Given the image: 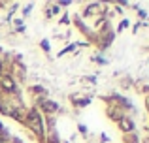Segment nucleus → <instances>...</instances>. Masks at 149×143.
Segmentation results:
<instances>
[{
    "label": "nucleus",
    "instance_id": "nucleus-9",
    "mask_svg": "<svg viewBox=\"0 0 149 143\" xmlns=\"http://www.w3.org/2000/svg\"><path fill=\"white\" fill-rule=\"evenodd\" d=\"M0 143H11V136L4 130V132H0Z\"/></svg>",
    "mask_w": 149,
    "mask_h": 143
},
{
    "label": "nucleus",
    "instance_id": "nucleus-8",
    "mask_svg": "<svg viewBox=\"0 0 149 143\" xmlns=\"http://www.w3.org/2000/svg\"><path fill=\"white\" fill-rule=\"evenodd\" d=\"M123 143H140V140H138V136H136V132L123 134Z\"/></svg>",
    "mask_w": 149,
    "mask_h": 143
},
{
    "label": "nucleus",
    "instance_id": "nucleus-19",
    "mask_svg": "<svg viewBox=\"0 0 149 143\" xmlns=\"http://www.w3.org/2000/svg\"><path fill=\"white\" fill-rule=\"evenodd\" d=\"M4 130H6V128H4V124H2V122H0V132H4Z\"/></svg>",
    "mask_w": 149,
    "mask_h": 143
},
{
    "label": "nucleus",
    "instance_id": "nucleus-17",
    "mask_svg": "<svg viewBox=\"0 0 149 143\" xmlns=\"http://www.w3.org/2000/svg\"><path fill=\"white\" fill-rule=\"evenodd\" d=\"M68 23H70V17H68V15H64V17L61 19V25H68Z\"/></svg>",
    "mask_w": 149,
    "mask_h": 143
},
{
    "label": "nucleus",
    "instance_id": "nucleus-3",
    "mask_svg": "<svg viewBox=\"0 0 149 143\" xmlns=\"http://www.w3.org/2000/svg\"><path fill=\"white\" fill-rule=\"evenodd\" d=\"M0 92H6V94H19L17 83L11 75H0Z\"/></svg>",
    "mask_w": 149,
    "mask_h": 143
},
{
    "label": "nucleus",
    "instance_id": "nucleus-11",
    "mask_svg": "<svg viewBox=\"0 0 149 143\" xmlns=\"http://www.w3.org/2000/svg\"><path fill=\"white\" fill-rule=\"evenodd\" d=\"M128 25H130V23H128V19H123V21L119 23V26H117V34H119V32H123V30L127 28Z\"/></svg>",
    "mask_w": 149,
    "mask_h": 143
},
{
    "label": "nucleus",
    "instance_id": "nucleus-16",
    "mask_svg": "<svg viewBox=\"0 0 149 143\" xmlns=\"http://www.w3.org/2000/svg\"><path fill=\"white\" fill-rule=\"evenodd\" d=\"M57 6H58V8H61V6L68 8V6H70V2H68V0H62V2H57Z\"/></svg>",
    "mask_w": 149,
    "mask_h": 143
},
{
    "label": "nucleus",
    "instance_id": "nucleus-20",
    "mask_svg": "<svg viewBox=\"0 0 149 143\" xmlns=\"http://www.w3.org/2000/svg\"><path fill=\"white\" fill-rule=\"evenodd\" d=\"M0 51H2V49H0Z\"/></svg>",
    "mask_w": 149,
    "mask_h": 143
},
{
    "label": "nucleus",
    "instance_id": "nucleus-7",
    "mask_svg": "<svg viewBox=\"0 0 149 143\" xmlns=\"http://www.w3.org/2000/svg\"><path fill=\"white\" fill-rule=\"evenodd\" d=\"M70 102H72L76 107H85V106L91 104V98H89V96H81V98H77V96H70Z\"/></svg>",
    "mask_w": 149,
    "mask_h": 143
},
{
    "label": "nucleus",
    "instance_id": "nucleus-18",
    "mask_svg": "<svg viewBox=\"0 0 149 143\" xmlns=\"http://www.w3.org/2000/svg\"><path fill=\"white\" fill-rule=\"evenodd\" d=\"M11 143H23L19 137H15V136H11Z\"/></svg>",
    "mask_w": 149,
    "mask_h": 143
},
{
    "label": "nucleus",
    "instance_id": "nucleus-2",
    "mask_svg": "<svg viewBox=\"0 0 149 143\" xmlns=\"http://www.w3.org/2000/svg\"><path fill=\"white\" fill-rule=\"evenodd\" d=\"M36 109L40 111L42 109V113H45L47 117H53L55 113L58 111V104L55 102V100H49V98H36Z\"/></svg>",
    "mask_w": 149,
    "mask_h": 143
},
{
    "label": "nucleus",
    "instance_id": "nucleus-6",
    "mask_svg": "<svg viewBox=\"0 0 149 143\" xmlns=\"http://www.w3.org/2000/svg\"><path fill=\"white\" fill-rule=\"evenodd\" d=\"M104 11V6L98 2H93V4H89L87 8H85V11H83V15L85 17H91V15H95V13H102Z\"/></svg>",
    "mask_w": 149,
    "mask_h": 143
},
{
    "label": "nucleus",
    "instance_id": "nucleus-13",
    "mask_svg": "<svg viewBox=\"0 0 149 143\" xmlns=\"http://www.w3.org/2000/svg\"><path fill=\"white\" fill-rule=\"evenodd\" d=\"M30 11H32V4H26V6L23 8V15L26 17V15H30Z\"/></svg>",
    "mask_w": 149,
    "mask_h": 143
},
{
    "label": "nucleus",
    "instance_id": "nucleus-10",
    "mask_svg": "<svg viewBox=\"0 0 149 143\" xmlns=\"http://www.w3.org/2000/svg\"><path fill=\"white\" fill-rule=\"evenodd\" d=\"M76 47H77V45H76V44H72V45H68V47H64V49H62V51H61V53H58V55H57V57H64V55H66V53H72V51H74V49H76Z\"/></svg>",
    "mask_w": 149,
    "mask_h": 143
},
{
    "label": "nucleus",
    "instance_id": "nucleus-14",
    "mask_svg": "<svg viewBox=\"0 0 149 143\" xmlns=\"http://www.w3.org/2000/svg\"><path fill=\"white\" fill-rule=\"evenodd\" d=\"M77 128H79V134H81V136H87V126H85V124H81V122H79V124H77Z\"/></svg>",
    "mask_w": 149,
    "mask_h": 143
},
{
    "label": "nucleus",
    "instance_id": "nucleus-15",
    "mask_svg": "<svg viewBox=\"0 0 149 143\" xmlns=\"http://www.w3.org/2000/svg\"><path fill=\"white\" fill-rule=\"evenodd\" d=\"M134 8L138 10V15H140V17H142V19H147V13H146V11H143V10H140L138 6H134Z\"/></svg>",
    "mask_w": 149,
    "mask_h": 143
},
{
    "label": "nucleus",
    "instance_id": "nucleus-12",
    "mask_svg": "<svg viewBox=\"0 0 149 143\" xmlns=\"http://www.w3.org/2000/svg\"><path fill=\"white\" fill-rule=\"evenodd\" d=\"M40 47L44 49L45 53H51V45H49V41H47V40H42V41H40Z\"/></svg>",
    "mask_w": 149,
    "mask_h": 143
},
{
    "label": "nucleus",
    "instance_id": "nucleus-5",
    "mask_svg": "<svg viewBox=\"0 0 149 143\" xmlns=\"http://www.w3.org/2000/svg\"><path fill=\"white\" fill-rule=\"evenodd\" d=\"M106 113H108V117L111 119L113 122H119L121 117H123V111H121L117 106H113V104H108V107H106Z\"/></svg>",
    "mask_w": 149,
    "mask_h": 143
},
{
    "label": "nucleus",
    "instance_id": "nucleus-4",
    "mask_svg": "<svg viewBox=\"0 0 149 143\" xmlns=\"http://www.w3.org/2000/svg\"><path fill=\"white\" fill-rule=\"evenodd\" d=\"M117 126H119V130L123 134H132V132H134V128H136L132 117H128V115H123V117H121V121L117 122Z\"/></svg>",
    "mask_w": 149,
    "mask_h": 143
},
{
    "label": "nucleus",
    "instance_id": "nucleus-1",
    "mask_svg": "<svg viewBox=\"0 0 149 143\" xmlns=\"http://www.w3.org/2000/svg\"><path fill=\"white\" fill-rule=\"evenodd\" d=\"M25 126L29 130H32V134L38 137L40 141L45 143V121L42 117V113L36 107L26 109V119H25Z\"/></svg>",
    "mask_w": 149,
    "mask_h": 143
}]
</instances>
